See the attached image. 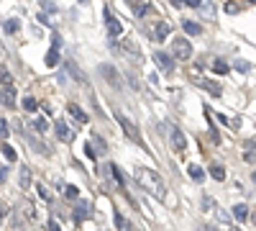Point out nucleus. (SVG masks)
<instances>
[{
	"mask_svg": "<svg viewBox=\"0 0 256 231\" xmlns=\"http://www.w3.org/2000/svg\"><path fill=\"white\" fill-rule=\"evenodd\" d=\"M134 172H136L138 185L144 187L146 193H152L156 200H166V182H164V177L156 170H152V167H136Z\"/></svg>",
	"mask_w": 256,
	"mask_h": 231,
	"instance_id": "obj_1",
	"label": "nucleus"
},
{
	"mask_svg": "<svg viewBox=\"0 0 256 231\" xmlns=\"http://www.w3.org/2000/svg\"><path fill=\"white\" fill-rule=\"evenodd\" d=\"M118 123L123 126V131H126V136H128V139L136 141L138 146H144V149H146V141H144V136H141V131H138V126H136L131 118H126V116H120V113H118Z\"/></svg>",
	"mask_w": 256,
	"mask_h": 231,
	"instance_id": "obj_2",
	"label": "nucleus"
},
{
	"mask_svg": "<svg viewBox=\"0 0 256 231\" xmlns=\"http://www.w3.org/2000/svg\"><path fill=\"white\" fill-rule=\"evenodd\" d=\"M172 54H174V59H190L192 57V44L184 39V36H174L172 39Z\"/></svg>",
	"mask_w": 256,
	"mask_h": 231,
	"instance_id": "obj_3",
	"label": "nucleus"
},
{
	"mask_svg": "<svg viewBox=\"0 0 256 231\" xmlns=\"http://www.w3.org/2000/svg\"><path fill=\"white\" fill-rule=\"evenodd\" d=\"M98 70H100V75H102L105 80H108V85H110V88L123 90V80H120V75H118V70H116L113 65H100Z\"/></svg>",
	"mask_w": 256,
	"mask_h": 231,
	"instance_id": "obj_4",
	"label": "nucleus"
},
{
	"mask_svg": "<svg viewBox=\"0 0 256 231\" xmlns=\"http://www.w3.org/2000/svg\"><path fill=\"white\" fill-rule=\"evenodd\" d=\"M169 144H172V149H174L177 154H182V152L187 149V139H184V134H182L180 126H172V131H169Z\"/></svg>",
	"mask_w": 256,
	"mask_h": 231,
	"instance_id": "obj_5",
	"label": "nucleus"
},
{
	"mask_svg": "<svg viewBox=\"0 0 256 231\" xmlns=\"http://www.w3.org/2000/svg\"><path fill=\"white\" fill-rule=\"evenodd\" d=\"M64 70H67V75L77 82V85H88V75H84L82 70H80V65L77 62H72V59H67L64 62Z\"/></svg>",
	"mask_w": 256,
	"mask_h": 231,
	"instance_id": "obj_6",
	"label": "nucleus"
},
{
	"mask_svg": "<svg viewBox=\"0 0 256 231\" xmlns=\"http://www.w3.org/2000/svg\"><path fill=\"white\" fill-rule=\"evenodd\" d=\"M102 16H105V29H108L110 39H113V36H120V34H123V26H120V21L110 13V8H105Z\"/></svg>",
	"mask_w": 256,
	"mask_h": 231,
	"instance_id": "obj_7",
	"label": "nucleus"
},
{
	"mask_svg": "<svg viewBox=\"0 0 256 231\" xmlns=\"http://www.w3.org/2000/svg\"><path fill=\"white\" fill-rule=\"evenodd\" d=\"M154 62L159 65L162 72H172L174 70V54H166V52H154Z\"/></svg>",
	"mask_w": 256,
	"mask_h": 231,
	"instance_id": "obj_8",
	"label": "nucleus"
},
{
	"mask_svg": "<svg viewBox=\"0 0 256 231\" xmlns=\"http://www.w3.org/2000/svg\"><path fill=\"white\" fill-rule=\"evenodd\" d=\"M54 134H56L62 141H67V144H72V141H74V131H72L64 121H56V123H54Z\"/></svg>",
	"mask_w": 256,
	"mask_h": 231,
	"instance_id": "obj_9",
	"label": "nucleus"
},
{
	"mask_svg": "<svg viewBox=\"0 0 256 231\" xmlns=\"http://www.w3.org/2000/svg\"><path fill=\"white\" fill-rule=\"evenodd\" d=\"M169 34H172V26H169V24H164V21H159V24L154 26V39L159 41V44L169 39Z\"/></svg>",
	"mask_w": 256,
	"mask_h": 231,
	"instance_id": "obj_10",
	"label": "nucleus"
},
{
	"mask_svg": "<svg viewBox=\"0 0 256 231\" xmlns=\"http://www.w3.org/2000/svg\"><path fill=\"white\" fill-rule=\"evenodd\" d=\"M88 216H90V203L88 200H80L77 208H74V223H82Z\"/></svg>",
	"mask_w": 256,
	"mask_h": 231,
	"instance_id": "obj_11",
	"label": "nucleus"
},
{
	"mask_svg": "<svg viewBox=\"0 0 256 231\" xmlns=\"http://www.w3.org/2000/svg\"><path fill=\"white\" fill-rule=\"evenodd\" d=\"M67 113H70L77 123H88V121H90V118H88V113H84V111L77 106V103H70V106H67Z\"/></svg>",
	"mask_w": 256,
	"mask_h": 231,
	"instance_id": "obj_12",
	"label": "nucleus"
},
{
	"mask_svg": "<svg viewBox=\"0 0 256 231\" xmlns=\"http://www.w3.org/2000/svg\"><path fill=\"white\" fill-rule=\"evenodd\" d=\"M3 106L6 108H16V88H13V82L10 85H3Z\"/></svg>",
	"mask_w": 256,
	"mask_h": 231,
	"instance_id": "obj_13",
	"label": "nucleus"
},
{
	"mask_svg": "<svg viewBox=\"0 0 256 231\" xmlns=\"http://www.w3.org/2000/svg\"><path fill=\"white\" fill-rule=\"evenodd\" d=\"M244 159H246L248 164H256V139H248V141L244 144Z\"/></svg>",
	"mask_w": 256,
	"mask_h": 231,
	"instance_id": "obj_14",
	"label": "nucleus"
},
{
	"mask_svg": "<svg viewBox=\"0 0 256 231\" xmlns=\"http://www.w3.org/2000/svg\"><path fill=\"white\" fill-rule=\"evenodd\" d=\"M187 175H190V180H195V182H202L205 180V170H202L200 164H195V162L187 164Z\"/></svg>",
	"mask_w": 256,
	"mask_h": 231,
	"instance_id": "obj_15",
	"label": "nucleus"
},
{
	"mask_svg": "<svg viewBox=\"0 0 256 231\" xmlns=\"http://www.w3.org/2000/svg\"><path fill=\"white\" fill-rule=\"evenodd\" d=\"M248 216L251 213H248V205L246 203H236V205H233V218H236V221L244 223V221H248Z\"/></svg>",
	"mask_w": 256,
	"mask_h": 231,
	"instance_id": "obj_16",
	"label": "nucleus"
},
{
	"mask_svg": "<svg viewBox=\"0 0 256 231\" xmlns=\"http://www.w3.org/2000/svg\"><path fill=\"white\" fill-rule=\"evenodd\" d=\"M105 167H108V175H110V180H116V185L118 187H126V180H123V175H120V170H118V164H105Z\"/></svg>",
	"mask_w": 256,
	"mask_h": 231,
	"instance_id": "obj_17",
	"label": "nucleus"
},
{
	"mask_svg": "<svg viewBox=\"0 0 256 231\" xmlns=\"http://www.w3.org/2000/svg\"><path fill=\"white\" fill-rule=\"evenodd\" d=\"M200 88H202V90H208L212 98H220V93H223V90H220V85H218V82H212V80H202V82H200Z\"/></svg>",
	"mask_w": 256,
	"mask_h": 231,
	"instance_id": "obj_18",
	"label": "nucleus"
},
{
	"mask_svg": "<svg viewBox=\"0 0 256 231\" xmlns=\"http://www.w3.org/2000/svg\"><path fill=\"white\" fill-rule=\"evenodd\" d=\"M131 11H134V16H138V18H141V16H146L148 11H152V3H148V0H138V3H134V6H131Z\"/></svg>",
	"mask_w": 256,
	"mask_h": 231,
	"instance_id": "obj_19",
	"label": "nucleus"
},
{
	"mask_svg": "<svg viewBox=\"0 0 256 231\" xmlns=\"http://www.w3.org/2000/svg\"><path fill=\"white\" fill-rule=\"evenodd\" d=\"M182 29H184L190 36H200V34H202V26L195 24V21H182Z\"/></svg>",
	"mask_w": 256,
	"mask_h": 231,
	"instance_id": "obj_20",
	"label": "nucleus"
},
{
	"mask_svg": "<svg viewBox=\"0 0 256 231\" xmlns=\"http://www.w3.org/2000/svg\"><path fill=\"white\" fill-rule=\"evenodd\" d=\"M210 177H212V180H218V182H223V180H226L223 164H216V162H212V164H210Z\"/></svg>",
	"mask_w": 256,
	"mask_h": 231,
	"instance_id": "obj_21",
	"label": "nucleus"
},
{
	"mask_svg": "<svg viewBox=\"0 0 256 231\" xmlns=\"http://www.w3.org/2000/svg\"><path fill=\"white\" fill-rule=\"evenodd\" d=\"M90 141H92V146L98 149V154H105V152H108V144H105V139H102V136L92 134V136H90Z\"/></svg>",
	"mask_w": 256,
	"mask_h": 231,
	"instance_id": "obj_22",
	"label": "nucleus"
},
{
	"mask_svg": "<svg viewBox=\"0 0 256 231\" xmlns=\"http://www.w3.org/2000/svg\"><path fill=\"white\" fill-rule=\"evenodd\" d=\"M20 213H24V218H26V221H34V218H36V205L26 200V203H24V208H20Z\"/></svg>",
	"mask_w": 256,
	"mask_h": 231,
	"instance_id": "obj_23",
	"label": "nucleus"
},
{
	"mask_svg": "<svg viewBox=\"0 0 256 231\" xmlns=\"http://www.w3.org/2000/svg\"><path fill=\"white\" fill-rule=\"evenodd\" d=\"M212 72H218V75H228V72H230L228 62H226V59H216V62H212Z\"/></svg>",
	"mask_w": 256,
	"mask_h": 231,
	"instance_id": "obj_24",
	"label": "nucleus"
},
{
	"mask_svg": "<svg viewBox=\"0 0 256 231\" xmlns=\"http://www.w3.org/2000/svg\"><path fill=\"white\" fill-rule=\"evenodd\" d=\"M20 108H24V111H28V113H36V108H38V103L31 98V95H26L24 100H20Z\"/></svg>",
	"mask_w": 256,
	"mask_h": 231,
	"instance_id": "obj_25",
	"label": "nucleus"
},
{
	"mask_svg": "<svg viewBox=\"0 0 256 231\" xmlns=\"http://www.w3.org/2000/svg\"><path fill=\"white\" fill-rule=\"evenodd\" d=\"M46 65H49V67H56V65H59V47L52 44V49H49V54H46Z\"/></svg>",
	"mask_w": 256,
	"mask_h": 231,
	"instance_id": "obj_26",
	"label": "nucleus"
},
{
	"mask_svg": "<svg viewBox=\"0 0 256 231\" xmlns=\"http://www.w3.org/2000/svg\"><path fill=\"white\" fill-rule=\"evenodd\" d=\"M113 218H116V226L118 228H131V223H128V218L118 211V208H113Z\"/></svg>",
	"mask_w": 256,
	"mask_h": 231,
	"instance_id": "obj_27",
	"label": "nucleus"
},
{
	"mask_svg": "<svg viewBox=\"0 0 256 231\" xmlns=\"http://www.w3.org/2000/svg\"><path fill=\"white\" fill-rule=\"evenodd\" d=\"M3 157H6L8 162H16V159H18V154H16V149H13V146H10L8 141H3Z\"/></svg>",
	"mask_w": 256,
	"mask_h": 231,
	"instance_id": "obj_28",
	"label": "nucleus"
},
{
	"mask_svg": "<svg viewBox=\"0 0 256 231\" xmlns=\"http://www.w3.org/2000/svg\"><path fill=\"white\" fill-rule=\"evenodd\" d=\"M3 31H6V34H16V31H18V18H6Z\"/></svg>",
	"mask_w": 256,
	"mask_h": 231,
	"instance_id": "obj_29",
	"label": "nucleus"
},
{
	"mask_svg": "<svg viewBox=\"0 0 256 231\" xmlns=\"http://www.w3.org/2000/svg\"><path fill=\"white\" fill-rule=\"evenodd\" d=\"M20 187H24V190H28V187H31V172L26 170V167L20 170Z\"/></svg>",
	"mask_w": 256,
	"mask_h": 231,
	"instance_id": "obj_30",
	"label": "nucleus"
},
{
	"mask_svg": "<svg viewBox=\"0 0 256 231\" xmlns=\"http://www.w3.org/2000/svg\"><path fill=\"white\" fill-rule=\"evenodd\" d=\"M34 131H36V134H46V131H49V126H46V121H44V118H38V121L34 123Z\"/></svg>",
	"mask_w": 256,
	"mask_h": 231,
	"instance_id": "obj_31",
	"label": "nucleus"
},
{
	"mask_svg": "<svg viewBox=\"0 0 256 231\" xmlns=\"http://www.w3.org/2000/svg\"><path fill=\"white\" fill-rule=\"evenodd\" d=\"M216 118H218L220 123H226V126H230V129H238V118H236V121H230V118H228V116H223V113H218Z\"/></svg>",
	"mask_w": 256,
	"mask_h": 231,
	"instance_id": "obj_32",
	"label": "nucleus"
},
{
	"mask_svg": "<svg viewBox=\"0 0 256 231\" xmlns=\"http://www.w3.org/2000/svg\"><path fill=\"white\" fill-rule=\"evenodd\" d=\"M64 195H67L70 200H74V198H80V190L74 185H67V187H64Z\"/></svg>",
	"mask_w": 256,
	"mask_h": 231,
	"instance_id": "obj_33",
	"label": "nucleus"
},
{
	"mask_svg": "<svg viewBox=\"0 0 256 231\" xmlns=\"http://www.w3.org/2000/svg\"><path fill=\"white\" fill-rule=\"evenodd\" d=\"M36 190H38V195H41V198H44L46 203H52V193L46 190V187H44V185H36Z\"/></svg>",
	"mask_w": 256,
	"mask_h": 231,
	"instance_id": "obj_34",
	"label": "nucleus"
},
{
	"mask_svg": "<svg viewBox=\"0 0 256 231\" xmlns=\"http://www.w3.org/2000/svg\"><path fill=\"white\" fill-rule=\"evenodd\" d=\"M8 134H10V126H8V121L3 118V121H0V136L8 139Z\"/></svg>",
	"mask_w": 256,
	"mask_h": 231,
	"instance_id": "obj_35",
	"label": "nucleus"
},
{
	"mask_svg": "<svg viewBox=\"0 0 256 231\" xmlns=\"http://www.w3.org/2000/svg\"><path fill=\"white\" fill-rule=\"evenodd\" d=\"M84 154H88L90 159H95V157H98V149H92V141H88V146H84Z\"/></svg>",
	"mask_w": 256,
	"mask_h": 231,
	"instance_id": "obj_36",
	"label": "nucleus"
},
{
	"mask_svg": "<svg viewBox=\"0 0 256 231\" xmlns=\"http://www.w3.org/2000/svg\"><path fill=\"white\" fill-rule=\"evenodd\" d=\"M10 82H13V77H10V72L3 67V85H10Z\"/></svg>",
	"mask_w": 256,
	"mask_h": 231,
	"instance_id": "obj_37",
	"label": "nucleus"
},
{
	"mask_svg": "<svg viewBox=\"0 0 256 231\" xmlns=\"http://www.w3.org/2000/svg\"><path fill=\"white\" fill-rule=\"evenodd\" d=\"M187 6H192V8H202V6H205V0H187Z\"/></svg>",
	"mask_w": 256,
	"mask_h": 231,
	"instance_id": "obj_38",
	"label": "nucleus"
},
{
	"mask_svg": "<svg viewBox=\"0 0 256 231\" xmlns=\"http://www.w3.org/2000/svg\"><path fill=\"white\" fill-rule=\"evenodd\" d=\"M236 67L241 70V72H248L251 67H248V62H236Z\"/></svg>",
	"mask_w": 256,
	"mask_h": 231,
	"instance_id": "obj_39",
	"label": "nucleus"
},
{
	"mask_svg": "<svg viewBox=\"0 0 256 231\" xmlns=\"http://www.w3.org/2000/svg\"><path fill=\"white\" fill-rule=\"evenodd\" d=\"M0 180H3V182L8 180V167H0Z\"/></svg>",
	"mask_w": 256,
	"mask_h": 231,
	"instance_id": "obj_40",
	"label": "nucleus"
},
{
	"mask_svg": "<svg viewBox=\"0 0 256 231\" xmlns=\"http://www.w3.org/2000/svg\"><path fill=\"white\" fill-rule=\"evenodd\" d=\"M44 8H46V11H52V13H56V8H54V6L49 3V0H44Z\"/></svg>",
	"mask_w": 256,
	"mask_h": 231,
	"instance_id": "obj_41",
	"label": "nucleus"
},
{
	"mask_svg": "<svg viewBox=\"0 0 256 231\" xmlns=\"http://www.w3.org/2000/svg\"><path fill=\"white\" fill-rule=\"evenodd\" d=\"M46 226H49V228H54V231H59V223H56V221H52V218H49V223H46Z\"/></svg>",
	"mask_w": 256,
	"mask_h": 231,
	"instance_id": "obj_42",
	"label": "nucleus"
},
{
	"mask_svg": "<svg viewBox=\"0 0 256 231\" xmlns=\"http://www.w3.org/2000/svg\"><path fill=\"white\" fill-rule=\"evenodd\" d=\"M172 6H174V8H180V6H184V3H182V0H172Z\"/></svg>",
	"mask_w": 256,
	"mask_h": 231,
	"instance_id": "obj_43",
	"label": "nucleus"
},
{
	"mask_svg": "<svg viewBox=\"0 0 256 231\" xmlns=\"http://www.w3.org/2000/svg\"><path fill=\"white\" fill-rule=\"evenodd\" d=\"M251 182H254V185H256V170H254V172H251Z\"/></svg>",
	"mask_w": 256,
	"mask_h": 231,
	"instance_id": "obj_44",
	"label": "nucleus"
},
{
	"mask_svg": "<svg viewBox=\"0 0 256 231\" xmlns=\"http://www.w3.org/2000/svg\"><path fill=\"white\" fill-rule=\"evenodd\" d=\"M128 3H131V6H134V3H138V0H128Z\"/></svg>",
	"mask_w": 256,
	"mask_h": 231,
	"instance_id": "obj_45",
	"label": "nucleus"
}]
</instances>
